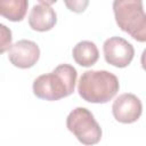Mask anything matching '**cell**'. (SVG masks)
Segmentation results:
<instances>
[{
    "label": "cell",
    "instance_id": "6da1fadb",
    "mask_svg": "<svg viewBox=\"0 0 146 146\" xmlns=\"http://www.w3.org/2000/svg\"><path fill=\"white\" fill-rule=\"evenodd\" d=\"M76 70L70 64H60L52 72L38 76L33 82V94L43 100H59L70 96L75 88Z\"/></svg>",
    "mask_w": 146,
    "mask_h": 146
},
{
    "label": "cell",
    "instance_id": "7a4b0ae2",
    "mask_svg": "<svg viewBox=\"0 0 146 146\" xmlns=\"http://www.w3.org/2000/svg\"><path fill=\"white\" fill-rule=\"evenodd\" d=\"M119 89V79L108 71H86L78 82L80 97L92 104L110 102L115 97Z\"/></svg>",
    "mask_w": 146,
    "mask_h": 146
},
{
    "label": "cell",
    "instance_id": "3957f363",
    "mask_svg": "<svg viewBox=\"0 0 146 146\" xmlns=\"http://www.w3.org/2000/svg\"><path fill=\"white\" fill-rule=\"evenodd\" d=\"M113 13L117 26L138 42H146V14L143 0H114Z\"/></svg>",
    "mask_w": 146,
    "mask_h": 146
},
{
    "label": "cell",
    "instance_id": "277c9868",
    "mask_svg": "<svg viewBox=\"0 0 146 146\" xmlns=\"http://www.w3.org/2000/svg\"><path fill=\"white\" fill-rule=\"evenodd\" d=\"M66 128L83 145H95L102 139V128L86 107H76L67 115Z\"/></svg>",
    "mask_w": 146,
    "mask_h": 146
},
{
    "label": "cell",
    "instance_id": "5b68a950",
    "mask_svg": "<svg viewBox=\"0 0 146 146\" xmlns=\"http://www.w3.org/2000/svg\"><path fill=\"white\" fill-rule=\"evenodd\" d=\"M105 60L119 68L127 67L133 59L135 49L130 42L120 36H112L103 44Z\"/></svg>",
    "mask_w": 146,
    "mask_h": 146
},
{
    "label": "cell",
    "instance_id": "8992f818",
    "mask_svg": "<svg viewBox=\"0 0 146 146\" xmlns=\"http://www.w3.org/2000/svg\"><path fill=\"white\" fill-rule=\"evenodd\" d=\"M114 119L124 124H130L139 120L143 113V104L133 94H122L115 98L112 105Z\"/></svg>",
    "mask_w": 146,
    "mask_h": 146
},
{
    "label": "cell",
    "instance_id": "52a82bcc",
    "mask_svg": "<svg viewBox=\"0 0 146 146\" xmlns=\"http://www.w3.org/2000/svg\"><path fill=\"white\" fill-rule=\"evenodd\" d=\"M39 58L40 48L31 40H19L8 50L9 62L18 68H30L36 64Z\"/></svg>",
    "mask_w": 146,
    "mask_h": 146
},
{
    "label": "cell",
    "instance_id": "ba28073f",
    "mask_svg": "<svg viewBox=\"0 0 146 146\" xmlns=\"http://www.w3.org/2000/svg\"><path fill=\"white\" fill-rule=\"evenodd\" d=\"M57 22L56 11L49 6L44 3L35 5L29 15V25L32 30L38 32H47L50 31Z\"/></svg>",
    "mask_w": 146,
    "mask_h": 146
},
{
    "label": "cell",
    "instance_id": "9c48e42d",
    "mask_svg": "<svg viewBox=\"0 0 146 146\" xmlns=\"http://www.w3.org/2000/svg\"><path fill=\"white\" fill-rule=\"evenodd\" d=\"M72 56L76 64L83 67H89L97 63L99 58V51L97 46L92 41L84 40L74 46Z\"/></svg>",
    "mask_w": 146,
    "mask_h": 146
},
{
    "label": "cell",
    "instance_id": "30bf717a",
    "mask_svg": "<svg viewBox=\"0 0 146 146\" xmlns=\"http://www.w3.org/2000/svg\"><path fill=\"white\" fill-rule=\"evenodd\" d=\"M27 0H0V14L10 22H21L27 13Z\"/></svg>",
    "mask_w": 146,
    "mask_h": 146
},
{
    "label": "cell",
    "instance_id": "8fae6325",
    "mask_svg": "<svg viewBox=\"0 0 146 146\" xmlns=\"http://www.w3.org/2000/svg\"><path fill=\"white\" fill-rule=\"evenodd\" d=\"M0 30H1V40H0V52L3 54L5 51L9 50V48L11 47V31L3 24L0 25Z\"/></svg>",
    "mask_w": 146,
    "mask_h": 146
},
{
    "label": "cell",
    "instance_id": "7c38bea8",
    "mask_svg": "<svg viewBox=\"0 0 146 146\" xmlns=\"http://www.w3.org/2000/svg\"><path fill=\"white\" fill-rule=\"evenodd\" d=\"M63 1L68 10L76 14L83 13L89 5V0H63Z\"/></svg>",
    "mask_w": 146,
    "mask_h": 146
},
{
    "label": "cell",
    "instance_id": "4fadbf2b",
    "mask_svg": "<svg viewBox=\"0 0 146 146\" xmlns=\"http://www.w3.org/2000/svg\"><path fill=\"white\" fill-rule=\"evenodd\" d=\"M140 64H141V67L144 68V71H146V49H144V51H143V54H141Z\"/></svg>",
    "mask_w": 146,
    "mask_h": 146
},
{
    "label": "cell",
    "instance_id": "5bb4252c",
    "mask_svg": "<svg viewBox=\"0 0 146 146\" xmlns=\"http://www.w3.org/2000/svg\"><path fill=\"white\" fill-rule=\"evenodd\" d=\"M41 3H44V5H52V3H55L57 0H39Z\"/></svg>",
    "mask_w": 146,
    "mask_h": 146
}]
</instances>
